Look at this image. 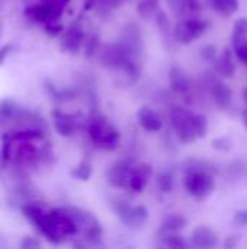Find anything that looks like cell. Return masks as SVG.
<instances>
[{"label":"cell","instance_id":"cell-1","mask_svg":"<svg viewBox=\"0 0 247 249\" xmlns=\"http://www.w3.org/2000/svg\"><path fill=\"white\" fill-rule=\"evenodd\" d=\"M87 133L90 140L100 149L115 150L119 147L121 134L118 128L103 115H93L89 120Z\"/></svg>","mask_w":247,"mask_h":249},{"label":"cell","instance_id":"cell-2","mask_svg":"<svg viewBox=\"0 0 247 249\" xmlns=\"http://www.w3.org/2000/svg\"><path fill=\"white\" fill-rule=\"evenodd\" d=\"M66 209L73 217L77 231L83 233L86 242L92 245H99L103 238V228L98 220V217L84 209H79V207H66Z\"/></svg>","mask_w":247,"mask_h":249},{"label":"cell","instance_id":"cell-3","mask_svg":"<svg viewBox=\"0 0 247 249\" xmlns=\"http://www.w3.org/2000/svg\"><path fill=\"white\" fill-rule=\"evenodd\" d=\"M194 112L181 107L173 105L170 109V123L182 143H192L197 139L195 128H194Z\"/></svg>","mask_w":247,"mask_h":249},{"label":"cell","instance_id":"cell-4","mask_svg":"<svg viewBox=\"0 0 247 249\" xmlns=\"http://www.w3.org/2000/svg\"><path fill=\"white\" fill-rule=\"evenodd\" d=\"M111 204L116 216L128 228H140L148 219V210L144 206H131L124 198H115Z\"/></svg>","mask_w":247,"mask_h":249},{"label":"cell","instance_id":"cell-5","mask_svg":"<svg viewBox=\"0 0 247 249\" xmlns=\"http://www.w3.org/2000/svg\"><path fill=\"white\" fill-rule=\"evenodd\" d=\"M185 188L189 196L198 200H204L215 188L214 175L205 171H189L185 177Z\"/></svg>","mask_w":247,"mask_h":249},{"label":"cell","instance_id":"cell-6","mask_svg":"<svg viewBox=\"0 0 247 249\" xmlns=\"http://www.w3.org/2000/svg\"><path fill=\"white\" fill-rule=\"evenodd\" d=\"M208 29V22L198 18H188L176 23L173 28V38L181 44H191Z\"/></svg>","mask_w":247,"mask_h":249},{"label":"cell","instance_id":"cell-7","mask_svg":"<svg viewBox=\"0 0 247 249\" xmlns=\"http://www.w3.org/2000/svg\"><path fill=\"white\" fill-rule=\"evenodd\" d=\"M205 86L208 88V92H210V95H211V98H213V101L215 102L217 107H220L223 109H227L231 105L233 92L217 76H214L211 73H207V76H205Z\"/></svg>","mask_w":247,"mask_h":249},{"label":"cell","instance_id":"cell-8","mask_svg":"<svg viewBox=\"0 0 247 249\" xmlns=\"http://www.w3.org/2000/svg\"><path fill=\"white\" fill-rule=\"evenodd\" d=\"M151 177H153V168L148 163H140L137 166L132 165L125 188L131 190L132 193H141L147 187Z\"/></svg>","mask_w":247,"mask_h":249},{"label":"cell","instance_id":"cell-9","mask_svg":"<svg viewBox=\"0 0 247 249\" xmlns=\"http://www.w3.org/2000/svg\"><path fill=\"white\" fill-rule=\"evenodd\" d=\"M131 169H132V165L128 162H124V160L115 162L108 169V174H106L108 184L114 188H125Z\"/></svg>","mask_w":247,"mask_h":249},{"label":"cell","instance_id":"cell-10","mask_svg":"<svg viewBox=\"0 0 247 249\" xmlns=\"http://www.w3.org/2000/svg\"><path fill=\"white\" fill-rule=\"evenodd\" d=\"M169 82L172 89L185 96V99H188L191 96V90H192V85L189 77L186 76V73L179 67V66H173L169 71Z\"/></svg>","mask_w":247,"mask_h":249},{"label":"cell","instance_id":"cell-11","mask_svg":"<svg viewBox=\"0 0 247 249\" xmlns=\"http://www.w3.org/2000/svg\"><path fill=\"white\" fill-rule=\"evenodd\" d=\"M12 155H13V159H15L19 165H23V166L33 165V163H36L38 159H39V152H38V149L31 143V140L19 142L17 147H16L15 150H12Z\"/></svg>","mask_w":247,"mask_h":249},{"label":"cell","instance_id":"cell-12","mask_svg":"<svg viewBox=\"0 0 247 249\" xmlns=\"http://www.w3.org/2000/svg\"><path fill=\"white\" fill-rule=\"evenodd\" d=\"M137 118L140 127L147 133H157L163 127V121L160 115L150 107H141L137 112Z\"/></svg>","mask_w":247,"mask_h":249},{"label":"cell","instance_id":"cell-13","mask_svg":"<svg viewBox=\"0 0 247 249\" xmlns=\"http://www.w3.org/2000/svg\"><path fill=\"white\" fill-rule=\"evenodd\" d=\"M218 245V235L205 226L197 228L191 235V247L194 248H215Z\"/></svg>","mask_w":247,"mask_h":249},{"label":"cell","instance_id":"cell-14","mask_svg":"<svg viewBox=\"0 0 247 249\" xmlns=\"http://www.w3.org/2000/svg\"><path fill=\"white\" fill-rule=\"evenodd\" d=\"M52 121L57 133L63 137H68L74 133L76 130V121L71 115L64 114L61 111H54L52 112Z\"/></svg>","mask_w":247,"mask_h":249},{"label":"cell","instance_id":"cell-15","mask_svg":"<svg viewBox=\"0 0 247 249\" xmlns=\"http://www.w3.org/2000/svg\"><path fill=\"white\" fill-rule=\"evenodd\" d=\"M215 64V69L220 74L223 76H227V77H231L234 74V70H236V64L233 61V54H231V50L226 48L220 55H217V58L213 61Z\"/></svg>","mask_w":247,"mask_h":249},{"label":"cell","instance_id":"cell-16","mask_svg":"<svg viewBox=\"0 0 247 249\" xmlns=\"http://www.w3.org/2000/svg\"><path fill=\"white\" fill-rule=\"evenodd\" d=\"M188 220L182 216V214H170L167 216L160 229H159V235H166V233H178L182 229H185Z\"/></svg>","mask_w":247,"mask_h":249},{"label":"cell","instance_id":"cell-17","mask_svg":"<svg viewBox=\"0 0 247 249\" xmlns=\"http://www.w3.org/2000/svg\"><path fill=\"white\" fill-rule=\"evenodd\" d=\"M84 38V35H83V32L79 29V28H73V29H70L67 34H66V36L63 38V45H64V48L66 50H68V51H77L80 47H82V44H83V39Z\"/></svg>","mask_w":247,"mask_h":249},{"label":"cell","instance_id":"cell-18","mask_svg":"<svg viewBox=\"0 0 247 249\" xmlns=\"http://www.w3.org/2000/svg\"><path fill=\"white\" fill-rule=\"evenodd\" d=\"M210 6L224 16L233 15L239 9V0H207Z\"/></svg>","mask_w":247,"mask_h":249},{"label":"cell","instance_id":"cell-19","mask_svg":"<svg viewBox=\"0 0 247 249\" xmlns=\"http://www.w3.org/2000/svg\"><path fill=\"white\" fill-rule=\"evenodd\" d=\"M159 3L160 0H140L138 4H137V12L140 16L143 18H150L151 15L156 13L157 7H159Z\"/></svg>","mask_w":247,"mask_h":249},{"label":"cell","instance_id":"cell-20","mask_svg":"<svg viewBox=\"0 0 247 249\" xmlns=\"http://www.w3.org/2000/svg\"><path fill=\"white\" fill-rule=\"evenodd\" d=\"M92 174H93V168H92V165H90L89 162H86V160L80 162V163L71 171V175H73L76 179H79V181H87V179L92 177Z\"/></svg>","mask_w":247,"mask_h":249},{"label":"cell","instance_id":"cell-21","mask_svg":"<svg viewBox=\"0 0 247 249\" xmlns=\"http://www.w3.org/2000/svg\"><path fill=\"white\" fill-rule=\"evenodd\" d=\"M162 239V245L169 247V248H186L188 244L183 241L182 236L176 233H166V235H159Z\"/></svg>","mask_w":247,"mask_h":249},{"label":"cell","instance_id":"cell-22","mask_svg":"<svg viewBox=\"0 0 247 249\" xmlns=\"http://www.w3.org/2000/svg\"><path fill=\"white\" fill-rule=\"evenodd\" d=\"M175 178L172 172H162L157 177V187L162 193H170L173 190Z\"/></svg>","mask_w":247,"mask_h":249},{"label":"cell","instance_id":"cell-23","mask_svg":"<svg viewBox=\"0 0 247 249\" xmlns=\"http://www.w3.org/2000/svg\"><path fill=\"white\" fill-rule=\"evenodd\" d=\"M194 128H195V134L197 139H202L207 136L208 131V121L204 115L201 114H195L194 115Z\"/></svg>","mask_w":247,"mask_h":249},{"label":"cell","instance_id":"cell-24","mask_svg":"<svg viewBox=\"0 0 247 249\" xmlns=\"http://www.w3.org/2000/svg\"><path fill=\"white\" fill-rule=\"evenodd\" d=\"M173 3L178 4V12H197L202 7L201 0H173Z\"/></svg>","mask_w":247,"mask_h":249},{"label":"cell","instance_id":"cell-25","mask_svg":"<svg viewBox=\"0 0 247 249\" xmlns=\"http://www.w3.org/2000/svg\"><path fill=\"white\" fill-rule=\"evenodd\" d=\"M245 172V163L243 160H233L229 168H227V177L231 178V179H239Z\"/></svg>","mask_w":247,"mask_h":249},{"label":"cell","instance_id":"cell-26","mask_svg":"<svg viewBox=\"0 0 247 249\" xmlns=\"http://www.w3.org/2000/svg\"><path fill=\"white\" fill-rule=\"evenodd\" d=\"M213 149H215L217 152H229L231 149V140L229 137H217L211 142Z\"/></svg>","mask_w":247,"mask_h":249},{"label":"cell","instance_id":"cell-27","mask_svg":"<svg viewBox=\"0 0 247 249\" xmlns=\"http://www.w3.org/2000/svg\"><path fill=\"white\" fill-rule=\"evenodd\" d=\"M247 35V19L246 18H240L234 22L233 25V35L231 38L236 36H246Z\"/></svg>","mask_w":247,"mask_h":249},{"label":"cell","instance_id":"cell-28","mask_svg":"<svg viewBox=\"0 0 247 249\" xmlns=\"http://www.w3.org/2000/svg\"><path fill=\"white\" fill-rule=\"evenodd\" d=\"M157 25L165 35H167L170 32V22H169L167 15L163 10H159V13H157Z\"/></svg>","mask_w":247,"mask_h":249},{"label":"cell","instance_id":"cell-29","mask_svg":"<svg viewBox=\"0 0 247 249\" xmlns=\"http://www.w3.org/2000/svg\"><path fill=\"white\" fill-rule=\"evenodd\" d=\"M217 47L215 45H213V44H210V45H205L202 50H201V55L204 57V60H207V61H210V63H213L215 58H217Z\"/></svg>","mask_w":247,"mask_h":249},{"label":"cell","instance_id":"cell-30","mask_svg":"<svg viewBox=\"0 0 247 249\" xmlns=\"http://www.w3.org/2000/svg\"><path fill=\"white\" fill-rule=\"evenodd\" d=\"M233 225H234V226H237V228L247 226V210H239V212H236V213H234Z\"/></svg>","mask_w":247,"mask_h":249},{"label":"cell","instance_id":"cell-31","mask_svg":"<svg viewBox=\"0 0 247 249\" xmlns=\"http://www.w3.org/2000/svg\"><path fill=\"white\" fill-rule=\"evenodd\" d=\"M10 53H12V44H4L0 47V64L4 63V60L9 57Z\"/></svg>","mask_w":247,"mask_h":249},{"label":"cell","instance_id":"cell-32","mask_svg":"<svg viewBox=\"0 0 247 249\" xmlns=\"http://www.w3.org/2000/svg\"><path fill=\"white\" fill-rule=\"evenodd\" d=\"M240 242V236L239 235H231V236H229L227 239H226V242H224V248H236L237 247V244Z\"/></svg>","mask_w":247,"mask_h":249},{"label":"cell","instance_id":"cell-33","mask_svg":"<svg viewBox=\"0 0 247 249\" xmlns=\"http://www.w3.org/2000/svg\"><path fill=\"white\" fill-rule=\"evenodd\" d=\"M22 248H39L41 247V242H38L36 239H32V238H25L23 241H22Z\"/></svg>","mask_w":247,"mask_h":249},{"label":"cell","instance_id":"cell-34","mask_svg":"<svg viewBox=\"0 0 247 249\" xmlns=\"http://www.w3.org/2000/svg\"><path fill=\"white\" fill-rule=\"evenodd\" d=\"M243 120H245V124H246V127H247V111L243 112Z\"/></svg>","mask_w":247,"mask_h":249},{"label":"cell","instance_id":"cell-35","mask_svg":"<svg viewBox=\"0 0 247 249\" xmlns=\"http://www.w3.org/2000/svg\"><path fill=\"white\" fill-rule=\"evenodd\" d=\"M243 96H245V101H246V102H247V89H246V90H245V93H243Z\"/></svg>","mask_w":247,"mask_h":249}]
</instances>
